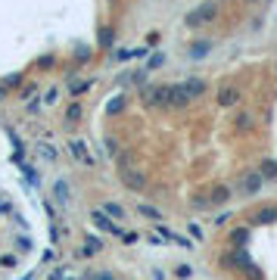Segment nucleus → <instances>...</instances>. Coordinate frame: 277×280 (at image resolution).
Wrapping results in <instances>:
<instances>
[{"mask_svg":"<svg viewBox=\"0 0 277 280\" xmlns=\"http://www.w3.org/2000/svg\"><path fill=\"white\" fill-rule=\"evenodd\" d=\"M218 16V3L215 0H206V3H199L196 10L187 13V25H203V22H212Z\"/></svg>","mask_w":277,"mask_h":280,"instance_id":"1","label":"nucleus"},{"mask_svg":"<svg viewBox=\"0 0 277 280\" xmlns=\"http://www.w3.org/2000/svg\"><path fill=\"white\" fill-rule=\"evenodd\" d=\"M65 147H69L72 159H75V162H78V165H85V168H94V156H90V150H87V143H85V140L72 137L69 143H65Z\"/></svg>","mask_w":277,"mask_h":280,"instance_id":"2","label":"nucleus"},{"mask_svg":"<svg viewBox=\"0 0 277 280\" xmlns=\"http://www.w3.org/2000/svg\"><path fill=\"white\" fill-rule=\"evenodd\" d=\"M147 103L149 106H169V97H171V84H156V87H147L144 90Z\"/></svg>","mask_w":277,"mask_h":280,"instance_id":"3","label":"nucleus"},{"mask_svg":"<svg viewBox=\"0 0 277 280\" xmlns=\"http://www.w3.org/2000/svg\"><path fill=\"white\" fill-rule=\"evenodd\" d=\"M90 221H94V227H97V231H103V234H112V237H122V227L115 224L109 215H103L100 209H94V212H90Z\"/></svg>","mask_w":277,"mask_h":280,"instance_id":"4","label":"nucleus"},{"mask_svg":"<svg viewBox=\"0 0 277 280\" xmlns=\"http://www.w3.org/2000/svg\"><path fill=\"white\" fill-rule=\"evenodd\" d=\"M277 221V206H262L249 215V224H274Z\"/></svg>","mask_w":277,"mask_h":280,"instance_id":"5","label":"nucleus"},{"mask_svg":"<svg viewBox=\"0 0 277 280\" xmlns=\"http://www.w3.org/2000/svg\"><path fill=\"white\" fill-rule=\"evenodd\" d=\"M53 199L60 202V206H69V202H72V187H69L65 177H56V181H53Z\"/></svg>","mask_w":277,"mask_h":280,"instance_id":"6","label":"nucleus"},{"mask_svg":"<svg viewBox=\"0 0 277 280\" xmlns=\"http://www.w3.org/2000/svg\"><path fill=\"white\" fill-rule=\"evenodd\" d=\"M13 252H16V256H31V252H35V237H31V234H19L13 240Z\"/></svg>","mask_w":277,"mask_h":280,"instance_id":"7","label":"nucleus"},{"mask_svg":"<svg viewBox=\"0 0 277 280\" xmlns=\"http://www.w3.org/2000/svg\"><path fill=\"white\" fill-rule=\"evenodd\" d=\"M262 184H265V177H262V174H258V172H249L246 177H243V184H240V187H243V193H246V196H256V193L262 190Z\"/></svg>","mask_w":277,"mask_h":280,"instance_id":"8","label":"nucleus"},{"mask_svg":"<svg viewBox=\"0 0 277 280\" xmlns=\"http://www.w3.org/2000/svg\"><path fill=\"white\" fill-rule=\"evenodd\" d=\"M122 184L128 187V190H134V193H140L147 187V177L140 174V172H122Z\"/></svg>","mask_w":277,"mask_h":280,"instance_id":"9","label":"nucleus"},{"mask_svg":"<svg viewBox=\"0 0 277 280\" xmlns=\"http://www.w3.org/2000/svg\"><path fill=\"white\" fill-rule=\"evenodd\" d=\"M187 103H190V97H187V90H184V81H181V84H171L169 106H187Z\"/></svg>","mask_w":277,"mask_h":280,"instance_id":"10","label":"nucleus"},{"mask_svg":"<svg viewBox=\"0 0 277 280\" xmlns=\"http://www.w3.org/2000/svg\"><path fill=\"white\" fill-rule=\"evenodd\" d=\"M38 156L44 159V162H56V159H60V150H56L50 140H41L38 143Z\"/></svg>","mask_w":277,"mask_h":280,"instance_id":"11","label":"nucleus"},{"mask_svg":"<svg viewBox=\"0 0 277 280\" xmlns=\"http://www.w3.org/2000/svg\"><path fill=\"white\" fill-rule=\"evenodd\" d=\"M218 103L221 106H237L240 103V90L237 87H221L218 90Z\"/></svg>","mask_w":277,"mask_h":280,"instance_id":"12","label":"nucleus"},{"mask_svg":"<svg viewBox=\"0 0 277 280\" xmlns=\"http://www.w3.org/2000/svg\"><path fill=\"white\" fill-rule=\"evenodd\" d=\"M184 90H187V97H190V100H196V97H203V93H206V81H199V78H187V81H184Z\"/></svg>","mask_w":277,"mask_h":280,"instance_id":"13","label":"nucleus"},{"mask_svg":"<svg viewBox=\"0 0 277 280\" xmlns=\"http://www.w3.org/2000/svg\"><path fill=\"white\" fill-rule=\"evenodd\" d=\"M103 215H109V218H115V221H125V218H128V212H125L119 202H103Z\"/></svg>","mask_w":277,"mask_h":280,"instance_id":"14","label":"nucleus"},{"mask_svg":"<svg viewBox=\"0 0 277 280\" xmlns=\"http://www.w3.org/2000/svg\"><path fill=\"white\" fill-rule=\"evenodd\" d=\"M81 115H85V106H81L78 100H75V103H69V106H65V125H75V122H78Z\"/></svg>","mask_w":277,"mask_h":280,"instance_id":"15","label":"nucleus"},{"mask_svg":"<svg viewBox=\"0 0 277 280\" xmlns=\"http://www.w3.org/2000/svg\"><path fill=\"white\" fill-rule=\"evenodd\" d=\"M125 106H128V97H125V93H119V97H112V100L106 103V115H119Z\"/></svg>","mask_w":277,"mask_h":280,"instance_id":"16","label":"nucleus"},{"mask_svg":"<svg viewBox=\"0 0 277 280\" xmlns=\"http://www.w3.org/2000/svg\"><path fill=\"white\" fill-rule=\"evenodd\" d=\"M228 199H231V187H215L212 196H209V202H212V206H224Z\"/></svg>","mask_w":277,"mask_h":280,"instance_id":"17","label":"nucleus"},{"mask_svg":"<svg viewBox=\"0 0 277 280\" xmlns=\"http://www.w3.org/2000/svg\"><path fill=\"white\" fill-rule=\"evenodd\" d=\"M258 174H262L265 181H274V177H277V159H265L262 168H258Z\"/></svg>","mask_w":277,"mask_h":280,"instance_id":"18","label":"nucleus"},{"mask_svg":"<svg viewBox=\"0 0 277 280\" xmlns=\"http://www.w3.org/2000/svg\"><path fill=\"white\" fill-rule=\"evenodd\" d=\"M137 212H140L144 218H153V224H156V221H162V212H159L156 206H149V202H140Z\"/></svg>","mask_w":277,"mask_h":280,"instance_id":"19","label":"nucleus"},{"mask_svg":"<svg viewBox=\"0 0 277 280\" xmlns=\"http://www.w3.org/2000/svg\"><path fill=\"white\" fill-rule=\"evenodd\" d=\"M209 53H212V44H209V41H199V44L190 47V59H203Z\"/></svg>","mask_w":277,"mask_h":280,"instance_id":"20","label":"nucleus"},{"mask_svg":"<svg viewBox=\"0 0 277 280\" xmlns=\"http://www.w3.org/2000/svg\"><path fill=\"white\" fill-rule=\"evenodd\" d=\"M228 240L234 243V249H243V243L249 240V231H246V227H240V231H231V234H228Z\"/></svg>","mask_w":277,"mask_h":280,"instance_id":"21","label":"nucleus"},{"mask_svg":"<svg viewBox=\"0 0 277 280\" xmlns=\"http://www.w3.org/2000/svg\"><path fill=\"white\" fill-rule=\"evenodd\" d=\"M147 50H149V47H134V50H119V53H115V59H119V63H125V59H137V56H147Z\"/></svg>","mask_w":277,"mask_h":280,"instance_id":"22","label":"nucleus"},{"mask_svg":"<svg viewBox=\"0 0 277 280\" xmlns=\"http://www.w3.org/2000/svg\"><path fill=\"white\" fill-rule=\"evenodd\" d=\"M16 265H19V256H16V252H3V256H0V268L3 271H13Z\"/></svg>","mask_w":277,"mask_h":280,"instance_id":"23","label":"nucleus"},{"mask_svg":"<svg viewBox=\"0 0 277 280\" xmlns=\"http://www.w3.org/2000/svg\"><path fill=\"white\" fill-rule=\"evenodd\" d=\"M187 231H190V240H193V243H203V240H206V231H203V227H199L196 221H190Z\"/></svg>","mask_w":277,"mask_h":280,"instance_id":"24","label":"nucleus"},{"mask_svg":"<svg viewBox=\"0 0 277 280\" xmlns=\"http://www.w3.org/2000/svg\"><path fill=\"white\" fill-rule=\"evenodd\" d=\"M162 65H165V56H162V53H156V56H149V59H147V69H144V72H156V69H162Z\"/></svg>","mask_w":277,"mask_h":280,"instance_id":"25","label":"nucleus"},{"mask_svg":"<svg viewBox=\"0 0 277 280\" xmlns=\"http://www.w3.org/2000/svg\"><path fill=\"white\" fill-rule=\"evenodd\" d=\"M174 277H178V280H190L193 277V265H187V261L178 265V268H174Z\"/></svg>","mask_w":277,"mask_h":280,"instance_id":"26","label":"nucleus"},{"mask_svg":"<svg viewBox=\"0 0 277 280\" xmlns=\"http://www.w3.org/2000/svg\"><path fill=\"white\" fill-rule=\"evenodd\" d=\"M44 103H47V106L60 103V87H47V90H44Z\"/></svg>","mask_w":277,"mask_h":280,"instance_id":"27","label":"nucleus"},{"mask_svg":"<svg viewBox=\"0 0 277 280\" xmlns=\"http://www.w3.org/2000/svg\"><path fill=\"white\" fill-rule=\"evenodd\" d=\"M249 125H253V115H249V112H240V115H237V131H249Z\"/></svg>","mask_w":277,"mask_h":280,"instance_id":"28","label":"nucleus"},{"mask_svg":"<svg viewBox=\"0 0 277 280\" xmlns=\"http://www.w3.org/2000/svg\"><path fill=\"white\" fill-rule=\"evenodd\" d=\"M22 174H25V181H28L31 187H38V172L31 165H22Z\"/></svg>","mask_w":277,"mask_h":280,"instance_id":"29","label":"nucleus"},{"mask_svg":"<svg viewBox=\"0 0 277 280\" xmlns=\"http://www.w3.org/2000/svg\"><path fill=\"white\" fill-rule=\"evenodd\" d=\"M119 240H122L125 246H131V243H137V240H140V234H134V231H122Z\"/></svg>","mask_w":277,"mask_h":280,"instance_id":"30","label":"nucleus"},{"mask_svg":"<svg viewBox=\"0 0 277 280\" xmlns=\"http://www.w3.org/2000/svg\"><path fill=\"white\" fill-rule=\"evenodd\" d=\"M44 209H47V215L53 218V221H60V209H56V202H50V199H44Z\"/></svg>","mask_w":277,"mask_h":280,"instance_id":"31","label":"nucleus"},{"mask_svg":"<svg viewBox=\"0 0 277 280\" xmlns=\"http://www.w3.org/2000/svg\"><path fill=\"white\" fill-rule=\"evenodd\" d=\"M90 87V81H72V97H78V93H85Z\"/></svg>","mask_w":277,"mask_h":280,"instance_id":"32","label":"nucleus"},{"mask_svg":"<svg viewBox=\"0 0 277 280\" xmlns=\"http://www.w3.org/2000/svg\"><path fill=\"white\" fill-rule=\"evenodd\" d=\"M50 240H53V243H60V240H63V227L56 224V221L50 224Z\"/></svg>","mask_w":277,"mask_h":280,"instance_id":"33","label":"nucleus"},{"mask_svg":"<svg viewBox=\"0 0 277 280\" xmlns=\"http://www.w3.org/2000/svg\"><path fill=\"white\" fill-rule=\"evenodd\" d=\"M35 93H38V84H28V87H22V93H19V97L25 100V103H28V100L35 97Z\"/></svg>","mask_w":277,"mask_h":280,"instance_id":"34","label":"nucleus"},{"mask_svg":"<svg viewBox=\"0 0 277 280\" xmlns=\"http://www.w3.org/2000/svg\"><path fill=\"white\" fill-rule=\"evenodd\" d=\"M16 84H22V75H10V78L0 84V87H3V90H10V87H16Z\"/></svg>","mask_w":277,"mask_h":280,"instance_id":"35","label":"nucleus"},{"mask_svg":"<svg viewBox=\"0 0 277 280\" xmlns=\"http://www.w3.org/2000/svg\"><path fill=\"white\" fill-rule=\"evenodd\" d=\"M65 274H69V268H53V271L47 274V280H63Z\"/></svg>","mask_w":277,"mask_h":280,"instance_id":"36","label":"nucleus"},{"mask_svg":"<svg viewBox=\"0 0 277 280\" xmlns=\"http://www.w3.org/2000/svg\"><path fill=\"white\" fill-rule=\"evenodd\" d=\"M243 271H246V277H249V280H262V271H258L256 265H249V268H243Z\"/></svg>","mask_w":277,"mask_h":280,"instance_id":"37","label":"nucleus"},{"mask_svg":"<svg viewBox=\"0 0 277 280\" xmlns=\"http://www.w3.org/2000/svg\"><path fill=\"white\" fill-rule=\"evenodd\" d=\"M215 224H218V227H228V224H231V212H221V215L215 218Z\"/></svg>","mask_w":277,"mask_h":280,"instance_id":"38","label":"nucleus"},{"mask_svg":"<svg viewBox=\"0 0 277 280\" xmlns=\"http://www.w3.org/2000/svg\"><path fill=\"white\" fill-rule=\"evenodd\" d=\"M147 240H149V246H162L165 240H162V237H159V234H153V231H149L147 234Z\"/></svg>","mask_w":277,"mask_h":280,"instance_id":"39","label":"nucleus"},{"mask_svg":"<svg viewBox=\"0 0 277 280\" xmlns=\"http://www.w3.org/2000/svg\"><path fill=\"white\" fill-rule=\"evenodd\" d=\"M193 209H212V202H209V199H193Z\"/></svg>","mask_w":277,"mask_h":280,"instance_id":"40","label":"nucleus"},{"mask_svg":"<svg viewBox=\"0 0 277 280\" xmlns=\"http://www.w3.org/2000/svg\"><path fill=\"white\" fill-rule=\"evenodd\" d=\"M25 106H28V112H38V109H41V100H35V97H31Z\"/></svg>","mask_w":277,"mask_h":280,"instance_id":"41","label":"nucleus"},{"mask_svg":"<svg viewBox=\"0 0 277 280\" xmlns=\"http://www.w3.org/2000/svg\"><path fill=\"white\" fill-rule=\"evenodd\" d=\"M6 212H10V202H6L3 196H0V215H6Z\"/></svg>","mask_w":277,"mask_h":280,"instance_id":"42","label":"nucleus"},{"mask_svg":"<svg viewBox=\"0 0 277 280\" xmlns=\"http://www.w3.org/2000/svg\"><path fill=\"white\" fill-rule=\"evenodd\" d=\"M153 280H165V271L162 268H153Z\"/></svg>","mask_w":277,"mask_h":280,"instance_id":"43","label":"nucleus"},{"mask_svg":"<svg viewBox=\"0 0 277 280\" xmlns=\"http://www.w3.org/2000/svg\"><path fill=\"white\" fill-rule=\"evenodd\" d=\"M87 280H115V277H109V274H90Z\"/></svg>","mask_w":277,"mask_h":280,"instance_id":"44","label":"nucleus"},{"mask_svg":"<svg viewBox=\"0 0 277 280\" xmlns=\"http://www.w3.org/2000/svg\"><path fill=\"white\" fill-rule=\"evenodd\" d=\"M63 280H75V277H63Z\"/></svg>","mask_w":277,"mask_h":280,"instance_id":"45","label":"nucleus"}]
</instances>
